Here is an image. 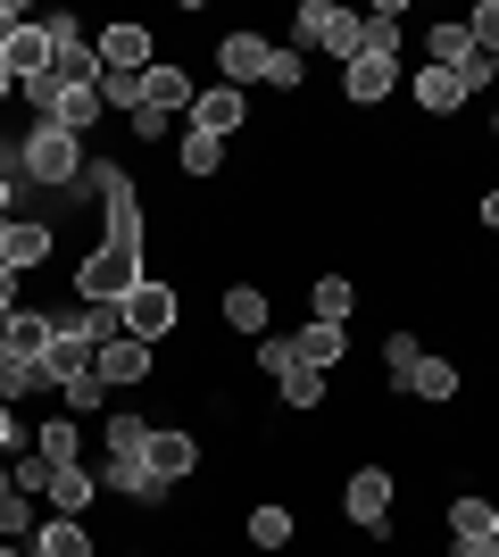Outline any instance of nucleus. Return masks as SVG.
<instances>
[{
  "label": "nucleus",
  "instance_id": "1",
  "mask_svg": "<svg viewBox=\"0 0 499 557\" xmlns=\"http://www.w3.org/2000/svg\"><path fill=\"white\" fill-rule=\"evenodd\" d=\"M75 200H100V242H117V250H142V258H150L142 184H134L117 159H92V175H84V191H75Z\"/></svg>",
  "mask_w": 499,
  "mask_h": 557
},
{
  "label": "nucleus",
  "instance_id": "2",
  "mask_svg": "<svg viewBox=\"0 0 499 557\" xmlns=\"http://www.w3.org/2000/svg\"><path fill=\"white\" fill-rule=\"evenodd\" d=\"M17 159H25V184L75 200L84 175H92V141H84V134H59V125H25V134H17Z\"/></svg>",
  "mask_w": 499,
  "mask_h": 557
},
{
  "label": "nucleus",
  "instance_id": "3",
  "mask_svg": "<svg viewBox=\"0 0 499 557\" xmlns=\"http://www.w3.org/2000/svg\"><path fill=\"white\" fill-rule=\"evenodd\" d=\"M291 50H300V59H341V67H350L358 50H366V9L300 0V9H291Z\"/></svg>",
  "mask_w": 499,
  "mask_h": 557
},
{
  "label": "nucleus",
  "instance_id": "4",
  "mask_svg": "<svg viewBox=\"0 0 499 557\" xmlns=\"http://www.w3.org/2000/svg\"><path fill=\"white\" fill-rule=\"evenodd\" d=\"M150 275L142 250H117V242H92V250H75L67 267V300H92V308H125V292Z\"/></svg>",
  "mask_w": 499,
  "mask_h": 557
},
{
  "label": "nucleus",
  "instance_id": "5",
  "mask_svg": "<svg viewBox=\"0 0 499 557\" xmlns=\"http://www.w3.org/2000/svg\"><path fill=\"white\" fill-rule=\"evenodd\" d=\"M391 516H400V474L391 466H350L341 474V524L366 541H391Z\"/></svg>",
  "mask_w": 499,
  "mask_h": 557
},
{
  "label": "nucleus",
  "instance_id": "6",
  "mask_svg": "<svg viewBox=\"0 0 499 557\" xmlns=\"http://www.w3.org/2000/svg\"><path fill=\"white\" fill-rule=\"evenodd\" d=\"M117 317H125V333H134V342H150V349H159V342H175V333H184V283L150 267V275L134 283V292H125V308H117Z\"/></svg>",
  "mask_w": 499,
  "mask_h": 557
},
{
  "label": "nucleus",
  "instance_id": "7",
  "mask_svg": "<svg viewBox=\"0 0 499 557\" xmlns=\"http://www.w3.org/2000/svg\"><path fill=\"white\" fill-rule=\"evenodd\" d=\"M92 50H100V75H150V67H159V25L109 17V25L92 34Z\"/></svg>",
  "mask_w": 499,
  "mask_h": 557
},
{
  "label": "nucleus",
  "instance_id": "8",
  "mask_svg": "<svg viewBox=\"0 0 499 557\" xmlns=\"http://www.w3.org/2000/svg\"><path fill=\"white\" fill-rule=\"evenodd\" d=\"M200 458H209V449H200V433H191V424H150V442H142V466H150V483H166V491H184L191 474H200Z\"/></svg>",
  "mask_w": 499,
  "mask_h": 557
},
{
  "label": "nucleus",
  "instance_id": "9",
  "mask_svg": "<svg viewBox=\"0 0 499 557\" xmlns=\"http://www.w3.org/2000/svg\"><path fill=\"white\" fill-rule=\"evenodd\" d=\"M59 258H67V242H59L50 216H9V225H0V267H9V275H42Z\"/></svg>",
  "mask_w": 499,
  "mask_h": 557
},
{
  "label": "nucleus",
  "instance_id": "10",
  "mask_svg": "<svg viewBox=\"0 0 499 557\" xmlns=\"http://www.w3.org/2000/svg\"><path fill=\"white\" fill-rule=\"evenodd\" d=\"M266 59H275V42H266L259 25H225V34H216V84L259 92V84H266Z\"/></svg>",
  "mask_w": 499,
  "mask_h": 557
},
{
  "label": "nucleus",
  "instance_id": "11",
  "mask_svg": "<svg viewBox=\"0 0 499 557\" xmlns=\"http://www.w3.org/2000/svg\"><path fill=\"white\" fill-rule=\"evenodd\" d=\"M241 541L259 557H291L300 549V508H291V499H250V508H241Z\"/></svg>",
  "mask_w": 499,
  "mask_h": 557
},
{
  "label": "nucleus",
  "instance_id": "12",
  "mask_svg": "<svg viewBox=\"0 0 499 557\" xmlns=\"http://www.w3.org/2000/svg\"><path fill=\"white\" fill-rule=\"evenodd\" d=\"M109 499L100 491V466L92 458H75V466H50V491H42V516H84L92 524V508Z\"/></svg>",
  "mask_w": 499,
  "mask_h": 557
},
{
  "label": "nucleus",
  "instance_id": "13",
  "mask_svg": "<svg viewBox=\"0 0 499 557\" xmlns=\"http://www.w3.org/2000/svg\"><path fill=\"white\" fill-rule=\"evenodd\" d=\"M184 125H191V134H216V141L250 134V92H234V84H200V100H191Z\"/></svg>",
  "mask_w": 499,
  "mask_h": 557
},
{
  "label": "nucleus",
  "instance_id": "14",
  "mask_svg": "<svg viewBox=\"0 0 499 557\" xmlns=\"http://www.w3.org/2000/svg\"><path fill=\"white\" fill-rule=\"evenodd\" d=\"M391 92H400V59H383V50H358L350 67H341V100H350V109H383Z\"/></svg>",
  "mask_w": 499,
  "mask_h": 557
},
{
  "label": "nucleus",
  "instance_id": "15",
  "mask_svg": "<svg viewBox=\"0 0 499 557\" xmlns=\"http://www.w3.org/2000/svg\"><path fill=\"white\" fill-rule=\"evenodd\" d=\"M400 399H416V408H458V399H466V367L425 349V358H416V374L400 383Z\"/></svg>",
  "mask_w": 499,
  "mask_h": 557
},
{
  "label": "nucleus",
  "instance_id": "16",
  "mask_svg": "<svg viewBox=\"0 0 499 557\" xmlns=\"http://www.w3.org/2000/svg\"><path fill=\"white\" fill-rule=\"evenodd\" d=\"M441 533L450 541H499V499L491 491H441Z\"/></svg>",
  "mask_w": 499,
  "mask_h": 557
},
{
  "label": "nucleus",
  "instance_id": "17",
  "mask_svg": "<svg viewBox=\"0 0 499 557\" xmlns=\"http://www.w3.org/2000/svg\"><path fill=\"white\" fill-rule=\"evenodd\" d=\"M92 374H100V383H109V392H142L150 374H159V349L125 333V342H109V349H100V358H92Z\"/></svg>",
  "mask_w": 499,
  "mask_h": 557
},
{
  "label": "nucleus",
  "instance_id": "18",
  "mask_svg": "<svg viewBox=\"0 0 499 557\" xmlns=\"http://www.w3.org/2000/svg\"><path fill=\"white\" fill-rule=\"evenodd\" d=\"M266 317H275V292H266L259 275H234V283H225V333L266 342Z\"/></svg>",
  "mask_w": 499,
  "mask_h": 557
},
{
  "label": "nucleus",
  "instance_id": "19",
  "mask_svg": "<svg viewBox=\"0 0 499 557\" xmlns=\"http://www.w3.org/2000/svg\"><path fill=\"white\" fill-rule=\"evenodd\" d=\"M191 100H200V84H191V67H184V59H159V67L142 75V109L191 116Z\"/></svg>",
  "mask_w": 499,
  "mask_h": 557
},
{
  "label": "nucleus",
  "instance_id": "20",
  "mask_svg": "<svg viewBox=\"0 0 499 557\" xmlns=\"http://www.w3.org/2000/svg\"><path fill=\"white\" fill-rule=\"evenodd\" d=\"M0 333H9V358L42 367L50 342H59V317H50V308H17V317H0Z\"/></svg>",
  "mask_w": 499,
  "mask_h": 557
},
{
  "label": "nucleus",
  "instance_id": "21",
  "mask_svg": "<svg viewBox=\"0 0 499 557\" xmlns=\"http://www.w3.org/2000/svg\"><path fill=\"white\" fill-rule=\"evenodd\" d=\"M325 399H333V374L291 367L284 383H275V417H325Z\"/></svg>",
  "mask_w": 499,
  "mask_h": 557
},
{
  "label": "nucleus",
  "instance_id": "22",
  "mask_svg": "<svg viewBox=\"0 0 499 557\" xmlns=\"http://www.w3.org/2000/svg\"><path fill=\"white\" fill-rule=\"evenodd\" d=\"M483 50H475V34H466V17H441V25H425V67H475Z\"/></svg>",
  "mask_w": 499,
  "mask_h": 557
},
{
  "label": "nucleus",
  "instance_id": "23",
  "mask_svg": "<svg viewBox=\"0 0 499 557\" xmlns=\"http://www.w3.org/2000/svg\"><path fill=\"white\" fill-rule=\"evenodd\" d=\"M84 433H92V424L59 408V417H42V424H34V458H50V466H75V458H84Z\"/></svg>",
  "mask_w": 499,
  "mask_h": 557
},
{
  "label": "nucleus",
  "instance_id": "24",
  "mask_svg": "<svg viewBox=\"0 0 499 557\" xmlns=\"http://www.w3.org/2000/svg\"><path fill=\"white\" fill-rule=\"evenodd\" d=\"M300 300H309V325H350L358 317V283L350 275H316Z\"/></svg>",
  "mask_w": 499,
  "mask_h": 557
},
{
  "label": "nucleus",
  "instance_id": "25",
  "mask_svg": "<svg viewBox=\"0 0 499 557\" xmlns=\"http://www.w3.org/2000/svg\"><path fill=\"white\" fill-rule=\"evenodd\" d=\"M408 92H416V109H425V116H458L466 100H475V92H466V75H450V67H416Z\"/></svg>",
  "mask_w": 499,
  "mask_h": 557
},
{
  "label": "nucleus",
  "instance_id": "26",
  "mask_svg": "<svg viewBox=\"0 0 499 557\" xmlns=\"http://www.w3.org/2000/svg\"><path fill=\"white\" fill-rule=\"evenodd\" d=\"M291 342H300V367H316V374L350 367V325H300Z\"/></svg>",
  "mask_w": 499,
  "mask_h": 557
},
{
  "label": "nucleus",
  "instance_id": "27",
  "mask_svg": "<svg viewBox=\"0 0 499 557\" xmlns=\"http://www.w3.org/2000/svg\"><path fill=\"white\" fill-rule=\"evenodd\" d=\"M175 175H191V184H216V175H225V141L216 134H175Z\"/></svg>",
  "mask_w": 499,
  "mask_h": 557
},
{
  "label": "nucleus",
  "instance_id": "28",
  "mask_svg": "<svg viewBox=\"0 0 499 557\" xmlns=\"http://www.w3.org/2000/svg\"><path fill=\"white\" fill-rule=\"evenodd\" d=\"M0 59H9V75H17V84L50 75V34H42V17H34V25H17V34L0 42Z\"/></svg>",
  "mask_w": 499,
  "mask_h": 557
},
{
  "label": "nucleus",
  "instance_id": "29",
  "mask_svg": "<svg viewBox=\"0 0 499 557\" xmlns=\"http://www.w3.org/2000/svg\"><path fill=\"white\" fill-rule=\"evenodd\" d=\"M109 399H117V392H109L100 374H75L67 392H59V408H67V417H84V424H100V417H109Z\"/></svg>",
  "mask_w": 499,
  "mask_h": 557
},
{
  "label": "nucleus",
  "instance_id": "30",
  "mask_svg": "<svg viewBox=\"0 0 499 557\" xmlns=\"http://www.w3.org/2000/svg\"><path fill=\"white\" fill-rule=\"evenodd\" d=\"M291 367H300V342H291V333H266V342H250V374H266V383H284Z\"/></svg>",
  "mask_w": 499,
  "mask_h": 557
},
{
  "label": "nucleus",
  "instance_id": "31",
  "mask_svg": "<svg viewBox=\"0 0 499 557\" xmlns=\"http://www.w3.org/2000/svg\"><path fill=\"white\" fill-rule=\"evenodd\" d=\"M259 92L300 100V92H309V59H300V50H275V59H266V84H259Z\"/></svg>",
  "mask_w": 499,
  "mask_h": 557
},
{
  "label": "nucleus",
  "instance_id": "32",
  "mask_svg": "<svg viewBox=\"0 0 499 557\" xmlns=\"http://www.w3.org/2000/svg\"><path fill=\"white\" fill-rule=\"evenodd\" d=\"M75 333H84V342H92V358H100L109 342H125V317H117V308H92V300H75Z\"/></svg>",
  "mask_w": 499,
  "mask_h": 557
},
{
  "label": "nucleus",
  "instance_id": "33",
  "mask_svg": "<svg viewBox=\"0 0 499 557\" xmlns=\"http://www.w3.org/2000/svg\"><path fill=\"white\" fill-rule=\"evenodd\" d=\"M34 524H42V499L9 491V508H0V541H34Z\"/></svg>",
  "mask_w": 499,
  "mask_h": 557
},
{
  "label": "nucleus",
  "instance_id": "34",
  "mask_svg": "<svg viewBox=\"0 0 499 557\" xmlns=\"http://www.w3.org/2000/svg\"><path fill=\"white\" fill-rule=\"evenodd\" d=\"M125 134L142 141V150H166V134H175V116H166V109H134V116H125Z\"/></svg>",
  "mask_w": 499,
  "mask_h": 557
},
{
  "label": "nucleus",
  "instance_id": "35",
  "mask_svg": "<svg viewBox=\"0 0 499 557\" xmlns=\"http://www.w3.org/2000/svg\"><path fill=\"white\" fill-rule=\"evenodd\" d=\"M466 34H475V50L491 59L499 50V0H475V9H466Z\"/></svg>",
  "mask_w": 499,
  "mask_h": 557
},
{
  "label": "nucleus",
  "instance_id": "36",
  "mask_svg": "<svg viewBox=\"0 0 499 557\" xmlns=\"http://www.w3.org/2000/svg\"><path fill=\"white\" fill-rule=\"evenodd\" d=\"M25 433H34V424H25L17 408H9V399H0V458H17V449H25Z\"/></svg>",
  "mask_w": 499,
  "mask_h": 557
},
{
  "label": "nucleus",
  "instance_id": "37",
  "mask_svg": "<svg viewBox=\"0 0 499 557\" xmlns=\"http://www.w3.org/2000/svg\"><path fill=\"white\" fill-rule=\"evenodd\" d=\"M475 225H483V233H499V184H483V191H475Z\"/></svg>",
  "mask_w": 499,
  "mask_h": 557
},
{
  "label": "nucleus",
  "instance_id": "38",
  "mask_svg": "<svg viewBox=\"0 0 499 557\" xmlns=\"http://www.w3.org/2000/svg\"><path fill=\"white\" fill-rule=\"evenodd\" d=\"M25 308V275H9V267H0V317H17Z\"/></svg>",
  "mask_w": 499,
  "mask_h": 557
},
{
  "label": "nucleus",
  "instance_id": "39",
  "mask_svg": "<svg viewBox=\"0 0 499 557\" xmlns=\"http://www.w3.org/2000/svg\"><path fill=\"white\" fill-rule=\"evenodd\" d=\"M17 25H34V17H25V0H0V42H9Z\"/></svg>",
  "mask_w": 499,
  "mask_h": 557
},
{
  "label": "nucleus",
  "instance_id": "40",
  "mask_svg": "<svg viewBox=\"0 0 499 557\" xmlns=\"http://www.w3.org/2000/svg\"><path fill=\"white\" fill-rule=\"evenodd\" d=\"M450 557H499V541H450Z\"/></svg>",
  "mask_w": 499,
  "mask_h": 557
},
{
  "label": "nucleus",
  "instance_id": "41",
  "mask_svg": "<svg viewBox=\"0 0 499 557\" xmlns=\"http://www.w3.org/2000/svg\"><path fill=\"white\" fill-rule=\"evenodd\" d=\"M0 100H17V75H9V59H0Z\"/></svg>",
  "mask_w": 499,
  "mask_h": 557
},
{
  "label": "nucleus",
  "instance_id": "42",
  "mask_svg": "<svg viewBox=\"0 0 499 557\" xmlns=\"http://www.w3.org/2000/svg\"><path fill=\"white\" fill-rule=\"evenodd\" d=\"M9 491H17V483H9V466H0V508H9Z\"/></svg>",
  "mask_w": 499,
  "mask_h": 557
},
{
  "label": "nucleus",
  "instance_id": "43",
  "mask_svg": "<svg viewBox=\"0 0 499 557\" xmlns=\"http://www.w3.org/2000/svg\"><path fill=\"white\" fill-rule=\"evenodd\" d=\"M0 557H25V541H0Z\"/></svg>",
  "mask_w": 499,
  "mask_h": 557
},
{
  "label": "nucleus",
  "instance_id": "44",
  "mask_svg": "<svg viewBox=\"0 0 499 557\" xmlns=\"http://www.w3.org/2000/svg\"><path fill=\"white\" fill-rule=\"evenodd\" d=\"M491 141H499V109H491Z\"/></svg>",
  "mask_w": 499,
  "mask_h": 557
},
{
  "label": "nucleus",
  "instance_id": "45",
  "mask_svg": "<svg viewBox=\"0 0 499 557\" xmlns=\"http://www.w3.org/2000/svg\"><path fill=\"white\" fill-rule=\"evenodd\" d=\"M117 557H150V549H117Z\"/></svg>",
  "mask_w": 499,
  "mask_h": 557
}]
</instances>
